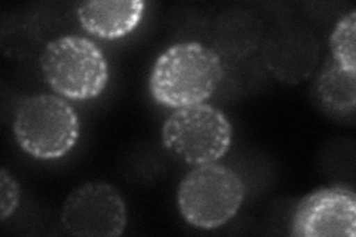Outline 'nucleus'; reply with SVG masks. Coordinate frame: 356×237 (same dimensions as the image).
<instances>
[{
    "mask_svg": "<svg viewBox=\"0 0 356 237\" xmlns=\"http://www.w3.org/2000/svg\"><path fill=\"white\" fill-rule=\"evenodd\" d=\"M222 77L225 67L216 51L197 42H181L172 44L154 61L149 91L163 107H193L216 94Z\"/></svg>",
    "mask_w": 356,
    "mask_h": 237,
    "instance_id": "obj_1",
    "label": "nucleus"
},
{
    "mask_svg": "<svg viewBox=\"0 0 356 237\" xmlns=\"http://www.w3.org/2000/svg\"><path fill=\"white\" fill-rule=\"evenodd\" d=\"M13 131L22 152L39 161H55L76 145L81 135V120L65 98L38 94L21 101Z\"/></svg>",
    "mask_w": 356,
    "mask_h": 237,
    "instance_id": "obj_2",
    "label": "nucleus"
},
{
    "mask_svg": "<svg viewBox=\"0 0 356 237\" xmlns=\"http://www.w3.org/2000/svg\"><path fill=\"white\" fill-rule=\"evenodd\" d=\"M40 70L52 91L72 101L94 99L110 81V65L95 42L81 36H63L47 44Z\"/></svg>",
    "mask_w": 356,
    "mask_h": 237,
    "instance_id": "obj_3",
    "label": "nucleus"
},
{
    "mask_svg": "<svg viewBox=\"0 0 356 237\" xmlns=\"http://www.w3.org/2000/svg\"><path fill=\"white\" fill-rule=\"evenodd\" d=\"M247 187L242 177L220 163L195 166L178 186L177 205L187 224L216 230L236 215Z\"/></svg>",
    "mask_w": 356,
    "mask_h": 237,
    "instance_id": "obj_4",
    "label": "nucleus"
},
{
    "mask_svg": "<svg viewBox=\"0 0 356 237\" xmlns=\"http://www.w3.org/2000/svg\"><path fill=\"white\" fill-rule=\"evenodd\" d=\"M232 137L229 117L205 103L174 110L162 126L165 150L191 166L218 162L230 150Z\"/></svg>",
    "mask_w": 356,
    "mask_h": 237,
    "instance_id": "obj_5",
    "label": "nucleus"
},
{
    "mask_svg": "<svg viewBox=\"0 0 356 237\" xmlns=\"http://www.w3.org/2000/svg\"><path fill=\"white\" fill-rule=\"evenodd\" d=\"M127 221L120 191L104 181H89L74 188L61 209L64 230L77 237H119Z\"/></svg>",
    "mask_w": 356,
    "mask_h": 237,
    "instance_id": "obj_6",
    "label": "nucleus"
},
{
    "mask_svg": "<svg viewBox=\"0 0 356 237\" xmlns=\"http://www.w3.org/2000/svg\"><path fill=\"white\" fill-rule=\"evenodd\" d=\"M296 237H355L356 195L346 186L322 187L298 202L291 221Z\"/></svg>",
    "mask_w": 356,
    "mask_h": 237,
    "instance_id": "obj_7",
    "label": "nucleus"
},
{
    "mask_svg": "<svg viewBox=\"0 0 356 237\" xmlns=\"http://www.w3.org/2000/svg\"><path fill=\"white\" fill-rule=\"evenodd\" d=\"M146 2L141 0H95L77 8V19L89 35L104 40L125 38L138 27Z\"/></svg>",
    "mask_w": 356,
    "mask_h": 237,
    "instance_id": "obj_8",
    "label": "nucleus"
},
{
    "mask_svg": "<svg viewBox=\"0 0 356 237\" xmlns=\"http://www.w3.org/2000/svg\"><path fill=\"white\" fill-rule=\"evenodd\" d=\"M319 106L334 119H350L356 110V73L344 70L332 58L322 67L315 85Z\"/></svg>",
    "mask_w": 356,
    "mask_h": 237,
    "instance_id": "obj_9",
    "label": "nucleus"
},
{
    "mask_svg": "<svg viewBox=\"0 0 356 237\" xmlns=\"http://www.w3.org/2000/svg\"><path fill=\"white\" fill-rule=\"evenodd\" d=\"M356 10L341 17L330 38L331 58L344 70L356 73Z\"/></svg>",
    "mask_w": 356,
    "mask_h": 237,
    "instance_id": "obj_10",
    "label": "nucleus"
},
{
    "mask_svg": "<svg viewBox=\"0 0 356 237\" xmlns=\"http://www.w3.org/2000/svg\"><path fill=\"white\" fill-rule=\"evenodd\" d=\"M19 205V186L17 179L2 167L0 171V221L13 217Z\"/></svg>",
    "mask_w": 356,
    "mask_h": 237,
    "instance_id": "obj_11",
    "label": "nucleus"
}]
</instances>
